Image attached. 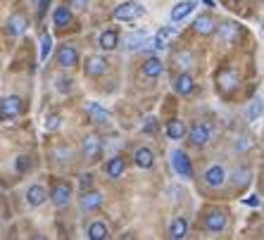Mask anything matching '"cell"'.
Returning a JSON list of instances; mask_svg holds the SVG:
<instances>
[{
    "instance_id": "1",
    "label": "cell",
    "mask_w": 264,
    "mask_h": 240,
    "mask_svg": "<svg viewBox=\"0 0 264 240\" xmlns=\"http://www.w3.org/2000/svg\"><path fill=\"white\" fill-rule=\"evenodd\" d=\"M143 12H145V7L141 5V2H136V0H126V2H121V5L114 7L112 17H114L117 22H136L138 17H143Z\"/></svg>"
},
{
    "instance_id": "2",
    "label": "cell",
    "mask_w": 264,
    "mask_h": 240,
    "mask_svg": "<svg viewBox=\"0 0 264 240\" xmlns=\"http://www.w3.org/2000/svg\"><path fill=\"white\" fill-rule=\"evenodd\" d=\"M172 169L176 171V176H181V178H193V164L188 160V155L183 150H174L172 153Z\"/></svg>"
},
{
    "instance_id": "3",
    "label": "cell",
    "mask_w": 264,
    "mask_h": 240,
    "mask_svg": "<svg viewBox=\"0 0 264 240\" xmlns=\"http://www.w3.org/2000/svg\"><path fill=\"white\" fill-rule=\"evenodd\" d=\"M19 112H22V98L19 95H5L0 100V117L5 121L19 117Z\"/></svg>"
},
{
    "instance_id": "4",
    "label": "cell",
    "mask_w": 264,
    "mask_h": 240,
    "mask_svg": "<svg viewBox=\"0 0 264 240\" xmlns=\"http://www.w3.org/2000/svg\"><path fill=\"white\" fill-rule=\"evenodd\" d=\"M188 141L195 148H205L212 141V126L209 124H195L190 131H188Z\"/></svg>"
},
{
    "instance_id": "5",
    "label": "cell",
    "mask_w": 264,
    "mask_h": 240,
    "mask_svg": "<svg viewBox=\"0 0 264 240\" xmlns=\"http://www.w3.org/2000/svg\"><path fill=\"white\" fill-rule=\"evenodd\" d=\"M238 72H233V69H221L219 74H217V88H219L221 93H233L236 88H238Z\"/></svg>"
},
{
    "instance_id": "6",
    "label": "cell",
    "mask_w": 264,
    "mask_h": 240,
    "mask_svg": "<svg viewBox=\"0 0 264 240\" xmlns=\"http://www.w3.org/2000/svg\"><path fill=\"white\" fill-rule=\"evenodd\" d=\"M107 69H110V65H107V60L105 57H100V55H93V57H88L86 60V77H105L107 74Z\"/></svg>"
},
{
    "instance_id": "7",
    "label": "cell",
    "mask_w": 264,
    "mask_h": 240,
    "mask_svg": "<svg viewBox=\"0 0 264 240\" xmlns=\"http://www.w3.org/2000/svg\"><path fill=\"white\" fill-rule=\"evenodd\" d=\"M57 65L62 67V69H72V67H77L79 65L77 48H72V45H62V48L57 50Z\"/></svg>"
},
{
    "instance_id": "8",
    "label": "cell",
    "mask_w": 264,
    "mask_h": 240,
    "mask_svg": "<svg viewBox=\"0 0 264 240\" xmlns=\"http://www.w3.org/2000/svg\"><path fill=\"white\" fill-rule=\"evenodd\" d=\"M81 150L86 155L90 162H98L100 155H102V143H100L98 136H86L84 138V145H81Z\"/></svg>"
},
{
    "instance_id": "9",
    "label": "cell",
    "mask_w": 264,
    "mask_h": 240,
    "mask_svg": "<svg viewBox=\"0 0 264 240\" xmlns=\"http://www.w3.org/2000/svg\"><path fill=\"white\" fill-rule=\"evenodd\" d=\"M205 229H207L209 233H221V231L226 229V214L219 212V209L207 212V217H205Z\"/></svg>"
},
{
    "instance_id": "10",
    "label": "cell",
    "mask_w": 264,
    "mask_h": 240,
    "mask_svg": "<svg viewBox=\"0 0 264 240\" xmlns=\"http://www.w3.org/2000/svg\"><path fill=\"white\" fill-rule=\"evenodd\" d=\"M50 200H53L55 207L69 205V200H72V186H69V183H57V186L53 188V193H50Z\"/></svg>"
},
{
    "instance_id": "11",
    "label": "cell",
    "mask_w": 264,
    "mask_h": 240,
    "mask_svg": "<svg viewBox=\"0 0 264 240\" xmlns=\"http://www.w3.org/2000/svg\"><path fill=\"white\" fill-rule=\"evenodd\" d=\"M224 181H226V171H224V166H219V164L209 166L207 171H205V186L219 188V186H224Z\"/></svg>"
},
{
    "instance_id": "12",
    "label": "cell",
    "mask_w": 264,
    "mask_h": 240,
    "mask_svg": "<svg viewBox=\"0 0 264 240\" xmlns=\"http://www.w3.org/2000/svg\"><path fill=\"white\" fill-rule=\"evenodd\" d=\"M176 29L174 26H162L160 31H157V36L153 38V50H165L167 45H169V41H174L176 38Z\"/></svg>"
},
{
    "instance_id": "13",
    "label": "cell",
    "mask_w": 264,
    "mask_h": 240,
    "mask_svg": "<svg viewBox=\"0 0 264 240\" xmlns=\"http://www.w3.org/2000/svg\"><path fill=\"white\" fill-rule=\"evenodd\" d=\"M238 24L236 22H221L219 24V38H221V43H226V45H231L236 38H238Z\"/></svg>"
},
{
    "instance_id": "14",
    "label": "cell",
    "mask_w": 264,
    "mask_h": 240,
    "mask_svg": "<svg viewBox=\"0 0 264 240\" xmlns=\"http://www.w3.org/2000/svg\"><path fill=\"white\" fill-rule=\"evenodd\" d=\"M86 112H88V117H90L93 124H107V121H110V112L105 107H100L98 102H88Z\"/></svg>"
},
{
    "instance_id": "15",
    "label": "cell",
    "mask_w": 264,
    "mask_h": 240,
    "mask_svg": "<svg viewBox=\"0 0 264 240\" xmlns=\"http://www.w3.org/2000/svg\"><path fill=\"white\" fill-rule=\"evenodd\" d=\"M193 29H195V33H200V36H209V33L217 31V22H214L209 14H200L198 19H195V24H193Z\"/></svg>"
},
{
    "instance_id": "16",
    "label": "cell",
    "mask_w": 264,
    "mask_h": 240,
    "mask_svg": "<svg viewBox=\"0 0 264 240\" xmlns=\"http://www.w3.org/2000/svg\"><path fill=\"white\" fill-rule=\"evenodd\" d=\"M193 10H195V2L193 0H181L178 5L172 7V22H183Z\"/></svg>"
},
{
    "instance_id": "17",
    "label": "cell",
    "mask_w": 264,
    "mask_h": 240,
    "mask_svg": "<svg viewBox=\"0 0 264 240\" xmlns=\"http://www.w3.org/2000/svg\"><path fill=\"white\" fill-rule=\"evenodd\" d=\"M133 162H136V166H141V169H153V164H155L153 150L150 148H138L136 155H133Z\"/></svg>"
},
{
    "instance_id": "18",
    "label": "cell",
    "mask_w": 264,
    "mask_h": 240,
    "mask_svg": "<svg viewBox=\"0 0 264 240\" xmlns=\"http://www.w3.org/2000/svg\"><path fill=\"white\" fill-rule=\"evenodd\" d=\"M162 72H165V65H162V60H157V57H150V60H145V62H143V77L145 79L162 77Z\"/></svg>"
},
{
    "instance_id": "19",
    "label": "cell",
    "mask_w": 264,
    "mask_h": 240,
    "mask_svg": "<svg viewBox=\"0 0 264 240\" xmlns=\"http://www.w3.org/2000/svg\"><path fill=\"white\" fill-rule=\"evenodd\" d=\"M174 90L178 95H190L193 90H195V81L190 74H181V77H176L174 81Z\"/></svg>"
},
{
    "instance_id": "20",
    "label": "cell",
    "mask_w": 264,
    "mask_h": 240,
    "mask_svg": "<svg viewBox=\"0 0 264 240\" xmlns=\"http://www.w3.org/2000/svg\"><path fill=\"white\" fill-rule=\"evenodd\" d=\"M102 205V195H100L98 190H84V195H81V207L86 209V212H93V209H98Z\"/></svg>"
},
{
    "instance_id": "21",
    "label": "cell",
    "mask_w": 264,
    "mask_h": 240,
    "mask_svg": "<svg viewBox=\"0 0 264 240\" xmlns=\"http://www.w3.org/2000/svg\"><path fill=\"white\" fill-rule=\"evenodd\" d=\"M26 26H29V22H26V17H22V14H12L10 19H7V33L10 36H22L24 31H26Z\"/></svg>"
},
{
    "instance_id": "22",
    "label": "cell",
    "mask_w": 264,
    "mask_h": 240,
    "mask_svg": "<svg viewBox=\"0 0 264 240\" xmlns=\"http://www.w3.org/2000/svg\"><path fill=\"white\" fill-rule=\"evenodd\" d=\"M124 171H126V162H124V157H112L110 162L105 164V174L110 176V178H119V176H124Z\"/></svg>"
},
{
    "instance_id": "23",
    "label": "cell",
    "mask_w": 264,
    "mask_h": 240,
    "mask_svg": "<svg viewBox=\"0 0 264 240\" xmlns=\"http://www.w3.org/2000/svg\"><path fill=\"white\" fill-rule=\"evenodd\" d=\"M98 45L105 50V53H110V50H114L117 45H119V33L114 31V29H110V31H102L98 38Z\"/></svg>"
},
{
    "instance_id": "24",
    "label": "cell",
    "mask_w": 264,
    "mask_h": 240,
    "mask_svg": "<svg viewBox=\"0 0 264 240\" xmlns=\"http://www.w3.org/2000/svg\"><path fill=\"white\" fill-rule=\"evenodd\" d=\"M45 197H48V193H45L43 186H31L26 190V202H29V207H41L45 202Z\"/></svg>"
},
{
    "instance_id": "25",
    "label": "cell",
    "mask_w": 264,
    "mask_h": 240,
    "mask_svg": "<svg viewBox=\"0 0 264 240\" xmlns=\"http://www.w3.org/2000/svg\"><path fill=\"white\" fill-rule=\"evenodd\" d=\"M188 236V221L183 217H176L169 226V238L172 240H181Z\"/></svg>"
},
{
    "instance_id": "26",
    "label": "cell",
    "mask_w": 264,
    "mask_h": 240,
    "mask_svg": "<svg viewBox=\"0 0 264 240\" xmlns=\"http://www.w3.org/2000/svg\"><path fill=\"white\" fill-rule=\"evenodd\" d=\"M183 136H186V124L183 121H178V119L167 121V138L169 141H181Z\"/></svg>"
},
{
    "instance_id": "27",
    "label": "cell",
    "mask_w": 264,
    "mask_h": 240,
    "mask_svg": "<svg viewBox=\"0 0 264 240\" xmlns=\"http://www.w3.org/2000/svg\"><path fill=\"white\" fill-rule=\"evenodd\" d=\"M145 41H148V33L145 31H133L124 38V48L126 50H138V48H143Z\"/></svg>"
},
{
    "instance_id": "28",
    "label": "cell",
    "mask_w": 264,
    "mask_h": 240,
    "mask_svg": "<svg viewBox=\"0 0 264 240\" xmlns=\"http://www.w3.org/2000/svg\"><path fill=\"white\" fill-rule=\"evenodd\" d=\"M110 236V231H107V226L102 224V221H93L90 226H88V238L90 240H105Z\"/></svg>"
},
{
    "instance_id": "29",
    "label": "cell",
    "mask_w": 264,
    "mask_h": 240,
    "mask_svg": "<svg viewBox=\"0 0 264 240\" xmlns=\"http://www.w3.org/2000/svg\"><path fill=\"white\" fill-rule=\"evenodd\" d=\"M53 22H55L57 26H67V24L72 22V10H69L67 5L57 7V10L53 12Z\"/></svg>"
},
{
    "instance_id": "30",
    "label": "cell",
    "mask_w": 264,
    "mask_h": 240,
    "mask_svg": "<svg viewBox=\"0 0 264 240\" xmlns=\"http://www.w3.org/2000/svg\"><path fill=\"white\" fill-rule=\"evenodd\" d=\"M262 112H264V102L260 98H255L253 102H250V107H248V121L255 124V121L262 117Z\"/></svg>"
},
{
    "instance_id": "31",
    "label": "cell",
    "mask_w": 264,
    "mask_h": 240,
    "mask_svg": "<svg viewBox=\"0 0 264 240\" xmlns=\"http://www.w3.org/2000/svg\"><path fill=\"white\" fill-rule=\"evenodd\" d=\"M43 126H45V131H57L60 126H62V119H60V114H48L45 117V121H43Z\"/></svg>"
},
{
    "instance_id": "32",
    "label": "cell",
    "mask_w": 264,
    "mask_h": 240,
    "mask_svg": "<svg viewBox=\"0 0 264 240\" xmlns=\"http://www.w3.org/2000/svg\"><path fill=\"white\" fill-rule=\"evenodd\" d=\"M50 48H53V38H50L48 33H43V36H41V55H38V57H41V62H43V60H48Z\"/></svg>"
},
{
    "instance_id": "33",
    "label": "cell",
    "mask_w": 264,
    "mask_h": 240,
    "mask_svg": "<svg viewBox=\"0 0 264 240\" xmlns=\"http://www.w3.org/2000/svg\"><path fill=\"white\" fill-rule=\"evenodd\" d=\"M233 183L238 188H245L248 183H250V169H241V171H236V176H233Z\"/></svg>"
},
{
    "instance_id": "34",
    "label": "cell",
    "mask_w": 264,
    "mask_h": 240,
    "mask_svg": "<svg viewBox=\"0 0 264 240\" xmlns=\"http://www.w3.org/2000/svg\"><path fill=\"white\" fill-rule=\"evenodd\" d=\"M250 148H253V138H250L248 133H243V136L236 138V150H238V153H245V150H250Z\"/></svg>"
},
{
    "instance_id": "35",
    "label": "cell",
    "mask_w": 264,
    "mask_h": 240,
    "mask_svg": "<svg viewBox=\"0 0 264 240\" xmlns=\"http://www.w3.org/2000/svg\"><path fill=\"white\" fill-rule=\"evenodd\" d=\"M55 88L62 93V95H67L69 90H72V79H65V77H57L55 79Z\"/></svg>"
},
{
    "instance_id": "36",
    "label": "cell",
    "mask_w": 264,
    "mask_h": 240,
    "mask_svg": "<svg viewBox=\"0 0 264 240\" xmlns=\"http://www.w3.org/2000/svg\"><path fill=\"white\" fill-rule=\"evenodd\" d=\"M176 65L183 67V69H188V67L193 65V55H190V53H178V55H176Z\"/></svg>"
},
{
    "instance_id": "37",
    "label": "cell",
    "mask_w": 264,
    "mask_h": 240,
    "mask_svg": "<svg viewBox=\"0 0 264 240\" xmlns=\"http://www.w3.org/2000/svg\"><path fill=\"white\" fill-rule=\"evenodd\" d=\"M14 166H17V171H19V174H24V171H29L31 162H29V157H26V155H19V157H17V162H14Z\"/></svg>"
},
{
    "instance_id": "38",
    "label": "cell",
    "mask_w": 264,
    "mask_h": 240,
    "mask_svg": "<svg viewBox=\"0 0 264 240\" xmlns=\"http://www.w3.org/2000/svg\"><path fill=\"white\" fill-rule=\"evenodd\" d=\"M79 186H81V190H88V188L93 186V174H81V178H79Z\"/></svg>"
},
{
    "instance_id": "39",
    "label": "cell",
    "mask_w": 264,
    "mask_h": 240,
    "mask_svg": "<svg viewBox=\"0 0 264 240\" xmlns=\"http://www.w3.org/2000/svg\"><path fill=\"white\" fill-rule=\"evenodd\" d=\"M55 155H57V160H60V162L72 160V150H55Z\"/></svg>"
},
{
    "instance_id": "40",
    "label": "cell",
    "mask_w": 264,
    "mask_h": 240,
    "mask_svg": "<svg viewBox=\"0 0 264 240\" xmlns=\"http://www.w3.org/2000/svg\"><path fill=\"white\" fill-rule=\"evenodd\" d=\"M48 5H50V0H38V19L45 14V10H48Z\"/></svg>"
},
{
    "instance_id": "41",
    "label": "cell",
    "mask_w": 264,
    "mask_h": 240,
    "mask_svg": "<svg viewBox=\"0 0 264 240\" xmlns=\"http://www.w3.org/2000/svg\"><path fill=\"white\" fill-rule=\"evenodd\" d=\"M155 126H157V121L150 117V119H148V124L143 126V131H145V133H153V131H155Z\"/></svg>"
},
{
    "instance_id": "42",
    "label": "cell",
    "mask_w": 264,
    "mask_h": 240,
    "mask_svg": "<svg viewBox=\"0 0 264 240\" xmlns=\"http://www.w3.org/2000/svg\"><path fill=\"white\" fill-rule=\"evenodd\" d=\"M245 205H248V207H260V197H248Z\"/></svg>"
},
{
    "instance_id": "43",
    "label": "cell",
    "mask_w": 264,
    "mask_h": 240,
    "mask_svg": "<svg viewBox=\"0 0 264 240\" xmlns=\"http://www.w3.org/2000/svg\"><path fill=\"white\" fill-rule=\"evenodd\" d=\"M202 2H205L207 7H214V0H202Z\"/></svg>"
},
{
    "instance_id": "44",
    "label": "cell",
    "mask_w": 264,
    "mask_h": 240,
    "mask_svg": "<svg viewBox=\"0 0 264 240\" xmlns=\"http://www.w3.org/2000/svg\"><path fill=\"white\" fill-rule=\"evenodd\" d=\"M231 2H233V5H238V2H241V0H231Z\"/></svg>"
}]
</instances>
